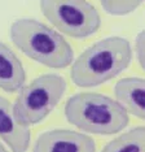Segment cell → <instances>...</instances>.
<instances>
[{
  "mask_svg": "<svg viewBox=\"0 0 145 152\" xmlns=\"http://www.w3.org/2000/svg\"><path fill=\"white\" fill-rule=\"evenodd\" d=\"M26 73L22 63L10 48L0 42V88L17 92L25 86Z\"/></svg>",
  "mask_w": 145,
  "mask_h": 152,
  "instance_id": "obj_9",
  "label": "cell"
},
{
  "mask_svg": "<svg viewBox=\"0 0 145 152\" xmlns=\"http://www.w3.org/2000/svg\"><path fill=\"white\" fill-rule=\"evenodd\" d=\"M66 81L60 74H43L20 90L14 104L13 116L25 126L41 122L60 103Z\"/></svg>",
  "mask_w": 145,
  "mask_h": 152,
  "instance_id": "obj_4",
  "label": "cell"
},
{
  "mask_svg": "<svg viewBox=\"0 0 145 152\" xmlns=\"http://www.w3.org/2000/svg\"><path fill=\"white\" fill-rule=\"evenodd\" d=\"M39 5L58 31L75 39L91 37L101 26L100 13L87 0H40Z\"/></svg>",
  "mask_w": 145,
  "mask_h": 152,
  "instance_id": "obj_5",
  "label": "cell"
},
{
  "mask_svg": "<svg viewBox=\"0 0 145 152\" xmlns=\"http://www.w3.org/2000/svg\"><path fill=\"white\" fill-rule=\"evenodd\" d=\"M33 152H96L95 140L74 130L54 129L40 134Z\"/></svg>",
  "mask_w": 145,
  "mask_h": 152,
  "instance_id": "obj_6",
  "label": "cell"
},
{
  "mask_svg": "<svg viewBox=\"0 0 145 152\" xmlns=\"http://www.w3.org/2000/svg\"><path fill=\"white\" fill-rule=\"evenodd\" d=\"M132 48L122 37L99 40L71 63L70 77L78 87H96L115 78L130 66Z\"/></svg>",
  "mask_w": 145,
  "mask_h": 152,
  "instance_id": "obj_1",
  "label": "cell"
},
{
  "mask_svg": "<svg viewBox=\"0 0 145 152\" xmlns=\"http://www.w3.org/2000/svg\"><path fill=\"white\" fill-rule=\"evenodd\" d=\"M101 152H145V127H133L114 138Z\"/></svg>",
  "mask_w": 145,
  "mask_h": 152,
  "instance_id": "obj_10",
  "label": "cell"
},
{
  "mask_svg": "<svg viewBox=\"0 0 145 152\" xmlns=\"http://www.w3.org/2000/svg\"><path fill=\"white\" fill-rule=\"evenodd\" d=\"M117 103L140 120L145 118V81L130 77L118 81L114 86Z\"/></svg>",
  "mask_w": 145,
  "mask_h": 152,
  "instance_id": "obj_8",
  "label": "cell"
},
{
  "mask_svg": "<svg viewBox=\"0 0 145 152\" xmlns=\"http://www.w3.org/2000/svg\"><path fill=\"white\" fill-rule=\"evenodd\" d=\"M9 37L21 52L44 66L65 69L74 61V51L67 40L38 20H16L10 25Z\"/></svg>",
  "mask_w": 145,
  "mask_h": 152,
  "instance_id": "obj_2",
  "label": "cell"
},
{
  "mask_svg": "<svg viewBox=\"0 0 145 152\" xmlns=\"http://www.w3.org/2000/svg\"><path fill=\"white\" fill-rule=\"evenodd\" d=\"M144 3V0H100L102 9L110 16H127Z\"/></svg>",
  "mask_w": 145,
  "mask_h": 152,
  "instance_id": "obj_11",
  "label": "cell"
},
{
  "mask_svg": "<svg viewBox=\"0 0 145 152\" xmlns=\"http://www.w3.org/2000/svg\"><path fill=\"white\" fill-rule=\"evenodd\" d=\"M0 139L7 143L12 152H26L30 147L31 131L29 126L14 118L12 104L0 95Z\"/></svg>",
  "mask_w": 145,
  "mask_h": 152,
  "instance_id": "obj_7",
  "label": "cell"
},
{
  "mask_svg": "<svg viewBox=\"0 0 145 152\" xmlns=\"http://www.w3.org/2000/svg\"><path fill=\"white\" fill-rule=\"evenodd\" d=\"M69 124L86 133L113 135L128 125V113L109 96L97 92H79L65 104Z\"/></svg>",
  "mask_w": 145,
  "mask_h": 152,
  "instance_id": "obj_3",
  "label": "cell"
},
{
  "mask_svg": "<svg viewBox=\"0 0 145 152\" xmlns=\"http://www.w3.org/2000/svg\"><path fill=\"white\" fill-rule=\"evenodd\" d=\"M0 152H9L8 150H7V148L4 147V146H3V144L1 143H0Z\"/></svg>",
  "mask_w": 145,
  "mask_h": 152,
  "instance_id": "obj_13",
  "label": "cell"
},
{
  "mask_svg": "<svg viewBox=\"0 0 145 152\" xmlns=\"http://www.w3.org/2000/svg\"><path fill=\"white\" fill-rule=\"evenodd\" d=\"M133 52L136 56L137 64L140 65L141 69L145 68V31H141L137 34L136 39H135V47H133Z\"/></svg>",
  "mask_w": 145,
  "mask_h": 152,
  "instance_id": "obj_12",
  "label": "cell"
}]
</instances>
